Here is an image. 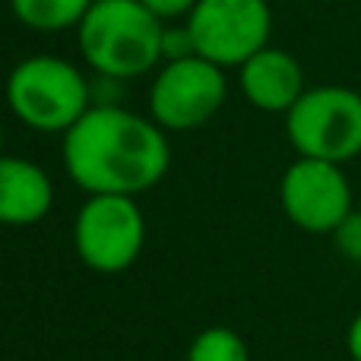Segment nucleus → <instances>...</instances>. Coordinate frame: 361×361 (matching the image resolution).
I'll list each match as a JSON object with an SVG mask.
<instances>
[{
  "label": "nucleus",
  "instance_id": "20e7f679",
  "mask_svg": "<svg viewBox=\"0 0 361 361\" xmlns=\"http://www.w3.org/2000/svg\"><path fill=\"white\" fill-rule=\"evenodd\" d=\"M286 133L298 156L352 162L361 156V92L349 86L305 89L286 111Z\"/></svg>",
  "mask_w": 361,
  "mask_h": 361
},
{
  "label": "nucleus",
  "instance_id": "ddd939ff",
  "mask_svg": "<svg viewBox=\"0 0 361 361\" xmlns=\"http://www.w3.org/2000/svg\"><path fill=\"white\" fill-rule=\"evenodd\" d=\"M333 244L352 263H361V212L352 209L343 222L333 228Z\"/></svg>",
  "mask_w": 361,
  "mask_h": 361
},
{
  "label": "nucleus",
  "instance_id": "dca6fc26",
  "mask_svg": "<svg viewBox=\"0 0 361 361\" xmlns=\"http://www.w3.org/2000/svg\"><path fill=\"white\" fill-rule=\"evenodd\" d=\"M0 143H4V124H0Z\"/></svg>",
  "mask_w": 361,
  "mask_h": 361
},
{
  "label": "nucleus",
  "instance_id": "423d86ee",
  "mask_svg": "<svg viewBox=\"0 0 361 361\" xmlns=\"http://www.w3.org/2000/svg\"><path fill=\"white\" fill-rule=\"evenodd\" d=\"M193 51L219 67H241L269 44L273 13L267 0H200L187 16Z\"/></svg>",
  "mask_w": 361,
  "mask_h": 361
},
{
  "label": "nucleus",
  "instance_id": "9b49d317",
  "mask_svg": "<svg viewBox=\"0 0 361 361\" xmlns=\"http://www.w3.org/2000/svg\"><path fill=\"white\" fill-rule=\"evenodd\" d=\"M95 0H10V10L25 29L35 32H63L80 29L82 16Z\"/></svg>",
  "mask_w": 361,
  "mask_h": 361
},
{
  "label": "nucleus",
  "instance_id": "2eb2a0df",
  "mask_svg": "<svg viewBox=\"0 0 361 361\" xmlns=\"http://www.w3.org/2000/svg\"><path fill=\"white\" fill-rule=\"evenodd\" d=\"M345 349H349L352 361H361V311L352 317L349 333H345Z\"/></svg>",
  "mask_w": 361,
  "mask_h": 361
},
{
  "label": "nucleus",
  "instance_id": "7ed1b4c3",
  "mask_svg": "<svg viewBox=\"0 0 361 361\" xmlns=\"http://www.w3.org/2000/svg\"><path fill=\"white\" fill-rule=\"evenodd\" d=\"M6 105L25 127L42 133H67L89 111V82L63 57L35 54L13 67L6 80Z\"/></svg>",
  "mask_w": 361,
  "mask_h": 361
},
{
  "label": "nucleus",
  "instance_id": "f257e3e1",
  "mask_svg": "<svg viewBox=\"0 0 361 361\" xmlns=\"http://www.w3.org/2000/svg\"><path fill=\"white\" fill-rule=\"evenodd\" d=\"M67 175L86 193H137L156 187L171 165L162 127L121 105H95L63 133Z\"/></svg>",
  "mask_w": 361,
  "mask_h": 361
},
{
  "label": "nucleus",
  "instance_id": "9d476101",
  "mask_svg": "<svg viewBox=\"0 0 361 361\" xmlns=\"http://www.w3.org/2000/svg\"><path fill=\"white\" fill-rule=\"evenodd\" d=\"M54 187L29 159L0 156V225H35L51 212Z\"/></svg>",
  "mask_w": 361,
  "mask_h": 361
},
{
  "label": "nucleus",
  "instance_id": "f03ea898",
  "mask_svg": "<svg viewBox=\"0 0 361 361\" xmlns=\"http://www.w3.org/2000/svg\"><path fill=\"white\" fill-rule=\"evenodd\" d=\"M76 32L86 63L111 80H137L165 57V23L143 0H95Z\"/></svg>",
  "mask_w": 361,
  "mask_h": 361
},
{
  "label": "nucleus",
  "instance_id": "6e6552de",
  "mask_svg": "<svg viewBox=\"0 0 361 361\" xmlns=\"http://www.w3.org/2000/svg\"><path fill=\"white\" fill-rule=\"evenodd\" d=\"M279 200L288 222L311 235H333L352 212V187L343 165L324 159L298 156L282 175Z\"/></svg>",
  "mask_w": 361,
  "mask_h": 361
},
{
  "label": "nucleus",
  "instance_id": "f8f14e48",
  "mask_svg": "<svg viewBox=\"0 0 361 361\" xmlns=\"http://www.w3.org/2000/svg\"><path fill=\"white\" fill-rule=\"evenodd\" d=\"M187 361H250L247 345L228 326H209L197 333L187 349Z\"/></svg>",
  "mask_w": 361,
  "mask_h": 361
},
{
  "label": "nucleus",
  "instance_id": "39448f33",
  "mask_svg": "<svg viewBox=\"0 0 361 361\" xmlns=\"http://www.w3.org/2000/svg\"><path fill=\"white\" fill-rule=\"evenodd\" d=\"M80 260L95 273H124L146 244V219L124 193H89L73 225Z\"/></svg>",
  "mask_w": 361,
  "mask_h": 361
},
{
  "label": "nucleus",
  "instance_id": "0eeeda50",
  "mask_svg": "<svg viewBox=\"0 0 361 361\" xmlns=\"http://www.w3.org/2000/svg\"><path fill=\"white\" fill-rule=\"evenodd\" d=\"M225 67L200 54L169 61L149 89V111L162 130H193L222 108L228 86Z\"/></svg>",
  "mask_w": 361,
  "mask_h": 361
},
{
  "label": "nucleus",
  "instance_id": "4468645a",
  "mask_svg": "<svg viewBox=\"0 0 361 361\" xmlns=\"http://www.w3.org/2000/svg\"><path fill=\"white\" fill-rule=\"evenodd\" d=\"M159 19H178V16H190V10L200 4V0H143Z\"/></svg>",
  "mask_w": 361,
  "mask_h": 361
},
{
  "label": "nucleus",
  "instance_id": "1a4fd4ad",
  "mask_svg": "<svg viewBox=\"0 0 361 361\" xmlns=\"http://www.w3.org/2000/svg\"><path fill=\"white\" fill-rule=\"evenodd\" d=\"M244 99L260 111H288L305 95V70L288 51L260 48L241 63L238 73Z\"/></svg>",
  "mask_w": 361,
  "mask_h": 361
}]
</instances>
